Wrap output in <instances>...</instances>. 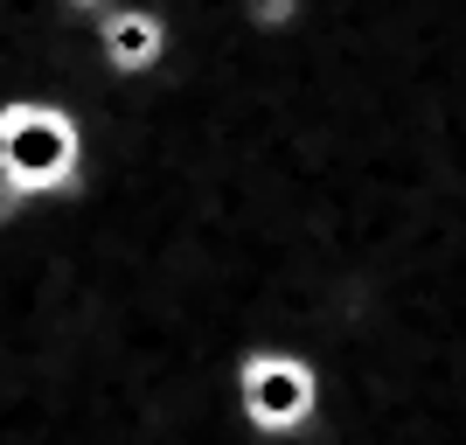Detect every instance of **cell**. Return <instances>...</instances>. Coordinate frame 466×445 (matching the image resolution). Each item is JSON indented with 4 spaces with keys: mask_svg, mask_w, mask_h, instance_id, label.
I'll return each mask as SVG.
<instances>
[{
    "mask_svg": "<svg viewBox=\"0 0 466 445\" xmlns=\"http://www.w3.org/2000/svg\"><path fill=\"white\" fill-rule=\"evenodd\" d=\"M91 188V118L56 91L0 97V230Z\"/></svg>",
    "mask_w": 466,
    "mask_h": 445,
    "instance_id": "cell-1",
    "label": "cell"
},
{
    "mask_svg": "<svg viewBox=\"0 0 466 445\" xmlns=\"http://www.w3.org/2000/svg\"><path fill=\"white\" fill-rule=\"evenodd\" d=\"M307 7H313V0H230L237 28H244V35H258V42H286L292 28L307 21Z\"/></svg>",
    "mask_w": 466,
    "mask_h": 445,
    "instance_id": "cell-4",
    "label": "cell"
},
{
    "mask_svg": "<svg viewBox=\"0 0 466 445\" xmlns=\"http://www.w3.org/2000/svg\"><path fill=\"white\" fill-rule=\"evenodd\" d=\"M112 7H118V0H56V15L70 21V28H97Z\"/></svg>",
    "mask_w": 466,
    "mask_h": 445,
    "instance_id": "cell-5",
    "label": "cell"
},
{
    "mask_svg": "<svg viewBox=\"0 0 466 445\" xmlns=\"http://www.w3.org/2000/svg\"><path fill=\"white\" fill-rule=\"evenodd\" d=\"M91 56L118 84H154L175 63V21L154 0H118L112 15L91 28Z\"/></svg>",
    "mask_w": 466,
    "mask_h": 445,
    "instance_id": "cell-3",
    "label": "cell"
},
{
    "mask_svg": "<svg viewBox=\"0 0 466 445\" xmlns=\"http://www.w3.org/2000/svg\"><path fill=\"white\" fill-rule=\"evenodd\" d=\"M230 404L237 425L265 445H299L328 418V369L292 341H258L230 369Z\"/></svg>",
    "mask_w": 466,
    "mask_h": 445,
    "instance_id": "cell-2",
    "label": "cell"
}]
</instances>
